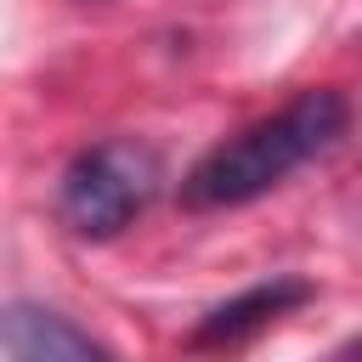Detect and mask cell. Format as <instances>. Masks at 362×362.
Wrapping results in <instances>:
<instances>
[{"instance_id":"6da1fadb","label":"cell","mask_w":362,"mask_h":362,"mask_svg":"<svg viewBox=\"0 0 362 362\" xmlns=\"http://www.w3.org/2000/svg\"><path fill=\"white\" fill-rule=\"evenodd\" d=\"M351 130V102L334 85H311L288 96L277 113L243 124L238 136L215 141L187 175H181V204L187 209H238L283 187L294 170L339 147Z\"/></svg>"},{"instance_id":"7a4b0ae2","label":"cell","mask_w":362,"mask_h":362,"mask_svg":"<svg viewBox=\"0 0 362 362\" xmlns=\"http://www.w3.org/2000/svg\"><path fill=\"white\" fill-rule=\"evenodd\" d=\"M164 187V164L136 136H107L79 147L57 175V221L74 238H119Z\"/></svg>"},{"instance_id":"3957f363","label":"cell","mask_w":362,"mask_h":362,"mask_svg":"<svg viewBox=\"0 0 362 362\" xmlns=\"http://www.w3.org/2000/svg\"><path fill=\"white\" fill-rule=\"evenodd\" d=\"M311 294H317V288H311L305 277H266V283H249L243 294H232V300L209 305V311L192 322L187 345H192V351H221V345H238V339H249V334L272 328L277 317L300 311Z\"/></svg>"},{"instance_id":"277c9868","label":"cell","mask_w":362,"mask_h":362,"mask_svg":"<svg viewBox=\"0 0 362 362\" xmlns=\"http://www.w3.org/2000/svg\"><path fill=\"white\" fill-rule=\"evenodd\" d=\"M0 328H6L11 362H113L79 322H68L62 311H51L40 300H11Z\"/></svg>"},{"instance_id":"5b68a950","label":"cell","mask_w":362,"mask_h":362,"mask_svg":"<svg viewBox=\"0 0 362 362\" xmlns=\"http://www.w3.org/2000/svg\"><path fill=\"white\" fill-rule=\"evenodd\" d=\"M334 362H362V334H351V339L334 351Z\"/></svg>"}]
</instances>
